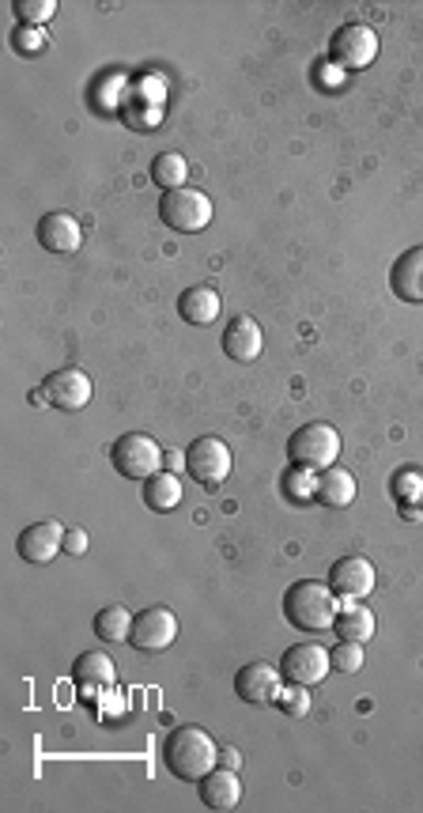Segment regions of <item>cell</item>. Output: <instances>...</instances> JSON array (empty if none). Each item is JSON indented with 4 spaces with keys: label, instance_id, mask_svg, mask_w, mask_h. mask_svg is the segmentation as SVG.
<instances>
[{
    "label": "cell",
    "instance_id": "obj_12",
    "mask_svg": "<svg viewBox=\"0 0 423 813\" xmlns=\"http://www.w3.org/2000/svg\"><path fill=\"white\" fill-rule=\"evenodd\" d=\"M64 530L69 526L45 519V522H31L27 530H20V538H16V552H20V560L27 563H53L64 552Z\"/></svg>",
    "mask_w": 423,
    "mask_h": 813
},
{
    "label": "cell",
    "instance_id": "obj_11",
    "mask_svg": "<svg viewBox=\"0 0 423 813\" xmlns=\"http://www.w3.org/2000/svg\"><path fill=\"white\" fill-rule=\"evenodd\" d=\"M235 692L243 704H276L283 692V673L272 662H246L235 673Z\"/></svg>",
    "mask_w": 423,
    "mask_h": 813
},
{
    "label": "cell",
    "instance_id": "obj_17",
    "mask_svg": "<svg viewBox=\"0 0 423 813\" xmlns=\"http://www.w3.org/2000/svg\"><path fill=\"white\" fill-rule=\"evenodd\" d=\"M390 288L404 303H423V246L404 251L390 270Z\"/></svg>",
    "mask_w": 423,
    "mask_h": 813
},
{
    "label": "cell",
    "instance_id": "obj_19",
    "mask_svg": "<svg viewBox=\"0 0 423 813\" xmlns=\"http://www.w3.org/2000/svg\"><path fill=\"white\" fill-rule=\"evenodd\" d=\"M314 500L326 504V507H337V511H344V507L355 504V477L348 474V469H340V466L321 469L318 485H314Z\"/></svg>",
    "mask_w": 423,
    "mask_h": 813
},
{
    "label": "cell",
    "instance_id": "obj_2",
    "mask_svg": "<svg viewBox=\"0 0 423 813\" xmlns=\"http://www.w3.org/2000/svg\"><path fill=\"white\" fill-rule=\"evenodd\" d=\"M337 613H340L337 590L329 583H318V579H299L283 594V617L299 632H329L337 624Z\"/></svg>",
    "mask_w": 423,
    "mask_h": 813
},
{
    "label": "cell",
    "instance_id": "obj_21",
    "mask_svg": "<svg viewBox=\"0 0 423 813\" xmlns=\"http://www.w3.org/2000/svg\"><path fill=\"white\" fill-rule=\"evenodd\" d=\"M144 504L152 507V511L167 515L174 507L182 504V480L178 474H167V469H159L155 477L144 480Z\"/></svg>",
    "mask_w": 423,
    "mask_h": 813
},
{
    "label": "cell",
    "instance_id": "obj_16",
    "mask_svg": "<svg viewBox=\"0 0 423 813\" xmlns=\"http://www.w3.org/2000/svg\"><path fill=\"white\" fill-rule=\"evenodd\" d=\"M197 787H200V802L208 810H235L243 802V775H238V769H227V764L224 769L216 764Z\"/></svg>",
    "mask_w": 423,
    "mask_h": 813
},
{
    "label": "cell",
    "instance_id": "obj_13",
    "mask_svg": "<svg viewBox=\"0 0 423 813\" xmlns=\"http://www.w3.org/2000/svg\"><path fill=\"white\" fill-rule=\"evenodd\" d=\"M379 583V576H374V563L367 557H340L333 568H329V587L337 590V598H344V602H360L367 598Z\"/></svg>",
    "mask_w": 423,
    "mask_h": 813
},
{
    "label": "cell",
    "instance_id": "obj_4",
    "mask_svg": "<svg viewBox=\"0 0 423 813\" xmlns=\"http://www.w3.org/2000/svg\"><path fill=\"white\" fill-rule=\"evenodd\" d=\"M212 197L205 190H193V186H182V190H167L159 197V220L163 227L178 231V235H197V231H205L212 224Z\"/></svg>",
    "mask_w": 423,
    "mask_h": 813
},
{
    "label": "cell",
    "instance_id": "obj_30",
    "mask_svg": "<svg viewBox=\"0 0 423 813\" xmlns=\"http://www.w3.org/2000/svg\"><path fill=\"white\" fill-rule=\"evenodd\" d=\"M276 704L283 708V715H291V719H302L310 711V689H299V685H283L280 692V700Z\"/></svg>",
    "mask_w": 423,
    "mask_h": 813
},
{
    "label": "cell",
    "instance_id": "obj_26",
    "mask_svg": "<svg viewBox=\"0 0 423 813\" xmlns=\"http://www.w3.org/2000/svg\"><path fill=\"white\" fill-rule=\"evenodd\" d=\"M12 12L20 27H42L58 16V0H16Z\"/></svg>",
    "mask_w": 423,
    "mask_h": 813
},
{
    "label": "cell",
    "instance_id": "obj_14",
    "mask_svg": "<svg viewBox=\"0 0 423 813\" xmlns=\"http://www.w3.org/2000/svg\"><path fill=\"white\" fill-rule=\"evenodd\" d=\"M39 243H42V251L69 257L84 246V227H80V220L69 216V212H45L39 220Z\"/></svg>",
    "mask_w": 423,
    "mask_h": 813
},
{
    "label": "cell",
    "instance_id": "obj_10",
    "mask_svg": "<svg viewBox=\"0 0 423 813\" xmlns=\"http://www.w3.org/2000/svg\"><path fill=\"white\" fill-rule=\"evenodd\" d=\"M42 390H45V402H50L53 409L80 413L91 402L95 386H91V375L80 372V367H61V372L42 378Z\"/></svg>",
    "mask_w": 423,
    "mask_h": 813
},
{
    "label": "cell",
    "instance_id": "obj_6",
    "mask_svg": "<svg viewBox=\"0 0 423 813\" xmlns=\"http://www.w3.org/2000/svg\"><path fill=\"white\" fill-rule=\"evenodd\" d=\"M235 469L231 447H227L219 436H200L186 447V474L197 480L200 488H219Z\"/></svg>",
    "mask_w": 423,
    "mask_h": 813
},
{
    "label": "cell",
    "instance_id": "obj_27",
    "mask_svg": "<svg viewBox=\"0 0 423 813\" xmlns=\"http://www.w3.org/2000/svg\"><path fill=\"white\" fill-rule=\"evenodd\" d=\"M390 492L398 496L404 507H416L423 500V474L420 469H398L390 480Z\"/></svg>",
    "mask_w": 423,
    "mask_h": 813
},
{
    "label": "cell",
    "instance_id": "obj_34",
    "mask_svg": "<svg viewBox=\"0 0 423 813\" xmlns=\"http://www.w3.org/2000/svg\"><path fill=\"white\" fill-rule=\"evenodd\" d=\"M420 507H423V500H420Z\"/></svg>",
    "mask_w": 423,
    "mask_h": 813
},
{
    "label": "cell",
    "instance_id": "obj_1",
    "mask_svg": "<svg viewBox=\"0 0 423 813\" xmlns=\"http://www.w3.org/2000/svg\"><path fill=\"white\" fill-rule=\"evenodd\" d=\"M163 764L174 780L200 783L219 764V745L205 726H178L163 742Z\"/></svg>",
    "mask_w": 423,
    "mask_h": 813
},
{
    "label": "cell",
    "instance_id": "obj_18",
    "mask_svg": "<svg viewBox=\"0 0 423 813\" xmlns=\"http://www.w3.org/2000/svg\"><path fill=\"white\" fill-rule=\"evenodd\" d=\"M224 311V299L212 284H193L178 295V314L189 322V326H212Z\"/></svg>",
    "mask_w": 423,
    "mask_h": 813
},
{
    "label": "cell",
    "instance_id": "obj_32",
    "mask_svg": "<svg viewBox=\"0 0 423 813\" xmlns=\"http://www.w3.org/2000/svg\"><path fill=\"white\" fill-rule=\"evenodd\" d=\"M163 469L167 474H186V450H163Z\"/></svg>",
    "mask_w": 423,
    "mask_h": 813
},
{
    "label": "cell",
    "instance_id": "obj_15",
    "mask_svg": "<svg viewBox=\"0 0 423 813\" xmlns=\"http://www.w3.org/2000/svg\"><path fill=\"white\" fill-rule=\"evenodd\" d=\"M219 345H224V353L231 356L235 364H254V359L261 356V348H265V334H261V326H257L254 318L238 314V318L227 322Z\"/></svg>",
    "mask_w": 423,
    "mask_h": 813
},
{
    "label": "cell",
    "instance_id": "obj_9",
    "mask_svg": "<svg viewBox=\"0 0 423 813\" xmlns=\"http://www.w3.org/2000/svg\"><path fill=\"white\" fill-rule=\"evenodd\" d=\"M174 640H178V617H174L167 606H148L133 617V636H128V643H133L136 651L159 654V651H167Z\"/></svg>",
    "mask_w": 423,
    "mask_h": 813
},
{
    "label": "cell",
    "instance_id": "obj_24",
    "mask_svg": "<svg viewBox=\"0 0 423 813\" xmlns=\"http://www.w3.org/2000/svg\"><path fill=\"white\" fill-rule=\"evenodd\" d=\"M186 174H189V163H186V155H178V152H163L152 160V182L163 193L186 186Z\"/></svg>",
    "mask_w": 423,
    "mask_h": 813
},
{
    "label": "cell",
    "instance_id": "obj_23",
    "mask_svg": "<svg viewBox=\"0 0 423 813\" xmlns=\"http://www.w3.org/2000/svg\"><path fill=\"white\" fill-rule=\"evenodd\" d=\"M91 628H95V636L103 643H125L128 636H133V613H128L125 606H106L95 613Z\"/></svg>",
    "mask_w": 423,
    "mask_h": 813
},
{
    "label": "cell",
    "instance_id": "obj_31",
    "mask_svg": "<svg viewBox=\"0 0 423 813\" xmlns=\"http://www.w3.org/2000/svg\"><path fill=\"white\" fill-rule=\"evenodd\" d=\"M87 530H80V526H69L64 530V557H84L87 552Z\"/></svg>",
    "mask_w": 423,
    "mask_h": 813
},
{
    "label": "cell",
    "instance_id": "obj_29",
    "mask_svg": "<svg viewBox=\"0 0 423 813\" xmlns=\"http://www.w3.org/2000/svg\"><path fill=\"white\" fill-rule=\"evenodd\" d=\"M12 45H16V53H23V58H39V53L50 50V39L42 34V27H16Z\"/></svg>",
    "mask_w": 423,
    "mask_h": 813
},
{
    "label": "cell",
    "instance_id": "obj_20",
    "mask_svg": "<svg viewBox=\"0 0 423 813\" xmlns=\"http://www.w3.org/2000/svg\"><path fill=\"white\" fill-rule=\"evenodd\" d=\"M72 681H76L80 689H106L117 681V670L106 651H84L76 662H72Z\"/></svg>",
    "mask_w": 423,
    "mask_h": 813
},
{
    "label": "cell",
    "instance_id": "obj_3",
    "mask_svg": "<svg viewBox=\"0 0 423 813\" xmlns=\"http://www.w3.org/2000/svg\"><path fill=\"white\" fill-rule=\"evenodd\" d=\"M337 455H340V431L326 420L302 424L296 436L288 439V461L299 469H310V474L337 466Z\"/></svg>",
    "mask_w": 423,
    "mask_h": 813
},
{
    "label": "cell",
    "instance_id": "obj_25",
    "mask_svg": "<svg viewBox=\"0 0 423 813\" xmlns=\"http://www.w3.org/2000/svg\"><path fill=\"white\" fill-rule=\"evenodd\" d=\"M163 114H167V110H163V99H136V103H128L122 110L128 129H159Z\"/></svg>",
    "mask_w": 423,
    "mask_h": 813
},
{
    "label": "cell",
    "instance_id": "obj_33",
    "mask_svg": "<svg viewBox=\"0 0 423 813\" xmlns=\"http://www.w3.org/2000/svg\"><path fill=\"white\" fill-rule=\"evenodd\" d=\"M219 761H224L227 769H238V764H243V761H238V753H235V750H219Z\"/></svg>",
    "mask_w": 423,
    "mask_h": 813
},
{
    "label": "cell",
    "instance_id": "obj_5",
    "mask_svg": "<svg viewBox=\"0 0 423 813\" xmlns=\"http://www.w3.org/2000/svg\"><path fill=\"white\" fill-rule=\"evenodd\" d=\"M110 461L125 480H148L163 469V447L144 431H125L122 439L110 447Z\"/></svg>",
    "mask_w": 423,
    "mask_h": 813
},
{
    "label": "cell",
    "instance_id": "obj_22",
    "mask_svg": "<svg viewBox=\"0 0 423 813\" xmlns=\"http://www.w3.org/2000/svg\"><path fill=\"white\" fill-rule=\"evenodd\" d=\"M337 636L340 640H352V643H367L374 636V613L367 606L360 602H348V606H340V613H337Z\"/></svg>",
    "mask_w": 423,
    "mask_h": 813
},
{
    "label": "cell",
    "instance_id": "obj_28",
    "mask_svg": "<svg viewBox=\"0 0 423 813\" xmlns=\"http://www.w3.org/2000/svg\"><path fill=\"white\" fill-rule=\"evenodd\" d=\"M329 659H333V670L337 673H360L363 662H367V651H363V643L340 640L333 651H329Z\"/></svg>",
    "mask_w": 423,
    "mask_h": 813
},
{
    "label": "cell",
    "instance_id": "obj_8",
    "mask_svg": "<svg viewBox=\"0 0 423 813\" xmlns=\"http://www.w3.org/2000/svg\"><path fill=\"white\" fill-rule=\"evenodd\" d=\"M329 58H333L340 69L360 72L379 58V34H374V27H367V23L337 27V34L329 39Z\"/></svg>",
    "mask_w": 423,
    "mask_h": 813
},
{
    "label": "cell",
    "instance_id": "obj_7",
    "mask_svg": "<svg viewBox=\"0 0 423 813\" xmlns=\"http://www.w3.org/2000/svg\"><path fill=\"white\" fill-rule=\"evenodd\" d=\"M333 659L321 643H296L280 654V673L283 685H299V689H314L329 678Z\"/></svg>",
    "mask_w": 423,
    "mask_h": 813
}]
</instances>
